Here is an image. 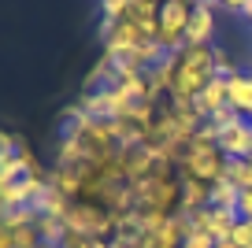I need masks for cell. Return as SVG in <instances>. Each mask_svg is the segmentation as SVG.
<instances>
[{
	"instance_id": "obj_1",
	"label": "cell",
	"mask_w": 252,
	"mask_h": 248,
	"mask_svg": "<svg viewBox=\"0 0 252 248\" xmlns=\"http://www.w3.org/2000/svg\"><path fill=\"white\" fill-rule=\"evenodd\" d=\"M215 78V45H186L174 60V82L167 104L171 108H193L197 93Z\"/></svg>"
},
{
	"instance_id": "obj_2",
	"label": "cell",
	"mask_w": 252,
	"mask_h": 248,
	"mask_svg": "<svg viewBox=\"0 0 252 248\" xmlns=\"http://www.w3.org/2000/svg\"><path fill=\"white\" fill-rule=\"evenodd\" d=\"M222 171H226L222 148L215 145V141H197L193 137V145L186 148V155H182L174 174H178V178H200V182H208V186H215V182H222Z\"/></svg>"
},
{
	"instance_id": "obj_3",
	"label": "cell",
	"mask_w": 252,
	"mask_h": 248,
	"mask_svg": "<svg viewBox=\"0 0 252 248\" xmlns=\"http://www.w3.org/2000/svg\"><path fill=\"white\" fill-rule=\"evenodd\" d=\"M182 200V182L178 174L174 178H145L134 182V208L141 211H163V215H174Z\"/></svg>"
},
{
	"instance_id": "obj_4",
	"label": "cell",
	"mask_w": 252,
	"mask_h": 248,
	"mask_svg": "<svg viewBox=\"0 0 252 248\" xmlns=\"http://www.w3.org/2000/svg\"><path fill=\"white\" fill-rule=\"evenodd\" d=\"M189 15H193V0H163L159 23H156V41L167 52H182V48H186Z\"/></svg>"
},
{
	"instance_id": "obj_5",
	"label": "cell",
	"mask_w": 252,
	"mask_h": 248,
	"mask_svg": "<svg viewBox=\"0 0 252 248\" xmlns=\"http://www.w3.org/2000/svg\"><path fill=\"white\" fill-rule=\"evenodd\" d=\"M237 222H241V215H237L234 208H200V211L189 215V226H193V230L208 233V237H215V241L230 237Z\"/></svg>"
},
{
	"instance_id": "obj_6",
	"label": "cell",
	"mask_w": 252,
	"mask_h": 248,
	"mask_svg": "<svg viewBox=\"0 0 252 248\" xmlns=\"http://www.w3.org/2000/svg\"><path fill=\"white\" fill-rule=\"evenodd\" d=\"M219 148L226 159H252V119H237L234 126L219 130Z\"/></svg>"
},
{
	"instance_id": "obj_7",
	"label": "cell",
	"mask_w": 252,
	"mask_h": 248,
	"mask_svg": "<svg viewBox=\"0 0 252 248\" xmlns=\"http://www.w3.org/2000/svg\"><path fill=\"white\" fill-rule=\"evenodd\" d=\"M226 104H230V89H226V78H219V74H215L212 82H208V86H204V89L197 93V100H193V111H197V115H200V119L208 123V119H212V115H215L219 108H226Z\"/></svg>"
},
{
	"instance_id": "obj_8",
	"label": "cell",
	"mask_w": 252,
	"mask_h": 248,
	"mask_svg": "<svg viewBox=\"0 0 252 248\" xmlns=\"http://www.w3.org/2000/svg\"><path fill=\"white\" fill-rule=\"evenodd\" d=\"M141 41H152V37H145L141 26H134L130 19H123V23H115L108 33H104V52H126V48H137Z\"/></svg>"
},
{
	"instance_id": "obj_9",
	"label": "cell",
	"mask_w": 252,
	"mask_h": 248,
	"mask_svg": "<svg viewBox=\"0 0 252 248\" xmlns=\"http://www.w3.org/2000/svg\"><path fill=\"white\" fill-rule=\"evenodd\" d=\"M182 182V200H178V215H193L200 208H212V186L200 178H178Z\"/></svg>"
},
{
	"instance_id": "obj_10",
	"label": "cell",
	"mask_w": 252,
	"mask_h": 248,
	"mask_svg": "<svg viewBox=\"0 0 252 248\" xmlns=\"http://www.w3.org/2000/svg\"><path fill=\"white\" fill-rule=\"evenodd\" d=\"M186 45H215V11L193 4V15L186 26Z\"/></svg>"
},
{
	"instance_id": "obj_11",
	"label": "cell",
	"mask_w": 252,
	"mask_h": 248,
	"mask_svg": "<svg viewBox=\"0 0 252 248\" xmlns=\"http://www.w3.org/2000/svg\"><path fill=\"white\" fill-rule=\"evenodd\" d=\"M226 89H230V108H237L245 119H252V70L226 78Z\"/></svg>"
},
{
	"instance_id": "obj_12",
	"label": "cell",
	"mask_w": 252,
	"mask_h": 248,
	"mask_svg": "<svg viewBox=\"0 0 252 248\" xmlns=\"http://www.w3.org/2000/svg\"><path fill=\"white\" fill-rule=\"evenodd\" d=\"M222 182H230V186H237V189H252V163L249 159H226Z\"/></svg>"
},
{
	"instance_id": "obj_13",
	"label": "cell",
	"mask_w": 252,
	"mask_h": 248,
	"mask_svg": "<svg viewBox=\"0 0 252 248\" xmlns=\"http://www.w3.org/2000/svg\"><path fill=\"white\" fill-rule=\"evenodd\" d=\"M237 196H241L237 186H230V182H215V186H212V208H234L237 211Z\"/></svg>"
},
{
	"instance_id": "obj_14",
	"label": "cell",
	"mask_w": 252,
	"mask_h": 248,
	"mask_svg": "<svg viewBox=\"0 0 252 248\" xmlns=\"http://www.w3.org/2000/svg\"><path fill=\"white\" fill-rule=\"evenodd\" d=\"M130 4H134V0H100V15H104V19H115V23H123L126 11H130Z\"/></svg>"
},
{
	"instance_id": "obj_15",
	"label": "cell",
	"mask_w": 252,
	"mask_h": 248,
	"mask_svg": "<svg viewBox=\"0 0 252 248\" xmlns=\"http://www.w3.org/2000/svg\"><path fill=\"white\" fill-rule=\"evenodd\" d=\"M15 155H19V133L0 130V167H4V163H11Z\"/></svg>"
},
{
	"instance_id": "obj_16",
	"label": "cell",
	"mask_w": 252,
	"mask_h": 248,
	"mask_svg": "<svg viewBox=\"0 0 252 248\" xmlns=\"http://www.w3.org/2000/svg\"><path fill=\"white\" fill-rule=\"evenodd\" d=\"M237 119H245V115H241L237 108H230V104H226V108H219V111H215L212 119H208V123H212L215 130H226V126H234Z\"/></svg>"
},
{
	"instance_id": "obj_17",
	"label": "cell",
	"mask_w": 252,
	"mask_h": 248,
	"mask_svg": "<svg viewBox=\"0 0 252 248\" xmlns=\"http://www.w3.org/2000/svg\"><path fill=\"white\" fill-rule=\"evenodd\" d=\"M230 237H234L237 248H252V218H241V222L234 226V233H230Z\"/></svg>"
},
{
	"instance_id": "obj_18",
	"label": "cell",
	"mask_w": 252,
	"mask_h": 248,
	"mask_svg": "<svg viewBox=\"0 0 252 248\" xmlns=\"http://www.w3.org/2000/svg\"><path fill=\"white\" fill-rule=\"evenodd\" d=\"M182 248H215V237H208V233H200V230H189V237L182 241Z\"/></svg>"
},
{
	"instance_id": "obj_19",
	"label": "cell",
	"mask_w": 252,
	"mask_h": 248,
	"mask_svg": "<svg viewBox=\"0 0 252 248\" xmlns=\"http://www.w3.org/2000/svg\"><path fill=\"white\" fill-rule=\"evenodd\" d=\"M237 215L252 218V189H241V196H237Z\"/></svg>"
},
{
	"instance_id": "obj_20",
	"label": "cell",
	"mask_w": 252,
	"mask_h": 248,
	"mask_svg": "<svg viewBox=\"0 0 252 248\" xmlns=\"http://www.w3.org/2000/svg\"><path fill=\"white\" fill-rule=\"evenodd\" d=\"M215 248H237V245H234V237H222V241H215Z\"/></svg>"
},
{
	"instance_id": "obj_21",
	"label": "cell",
	"mask_w": 252,
	"mask_h": 248,
	"mask_svg": "<svg viewBox=\"0 0 252 248\" xmlns=\"http://www.w3.org/2000/svg\"><path fill=\"white\" fill-rule=\"evenodd\" d=\"M245 19H249V23H252V11H249V15H245Z\"/></svg>"
},
{
	"instance_id": "obj_22",
	"label": "cell",
	"mask_w": 252,
	"mask_h": 248,
	"mask_svg": "<svg viewBox=\"0 0 252 248\" xmlns=\"http://www.w3.org/2000/svg\"><path fill=\"white\" fill-rule=\"evenodd\" d=\"M249 163H252V159H249Z\"/></svg>"
}]
</instances>
